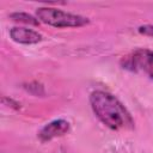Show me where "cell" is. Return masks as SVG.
<instances>
[{
	"label": "cell",
	"mask_w": 153,
	"mask_h": 153,
	"mask_svg": "<svg viewBox=\"0 0 153 153\" xmlns=\"http://www.w3.org/2000/svg\"><path fill=\"white\" fill-rule=\"evenodd\" d=\"M69 122L66 120H54L49 123H47L39 131H38V139L42 142H47L50 141L55 137H60L63 136L65 134H67L69 131Z\"/></svg>",
	"instance_id": "4"
},
{
	"label": "cell",
	"mask_w": 153,
	"mask_h": 153,
	"mask_svg": "<svg viewBox=\"0 0 153 153\" xmlns=\"http://www.w3.org/2000/svg\"><path fill=\"white\" fill-rule=\"evenodd\" d=\"M137 31L141 33V35H145V36H149V37H153V25H141L137 27Z\"/></svg>",
	"instance_id": "7"
},
{
	"label": "cell",
	"mask_w": 153,
	"mask_h": 153,
	"mask_svg": "<svg viewBox=\"0 0 153 153\" xmlns=\"http://www.w3.org/2000/svg\"><path fill=\"white\" fill-rule=\"evenodd\" d=\"M36 18L47 25L54 27H79L90 23L88 18L65 12L54 7H39L36 11Z\"/></svg>",
	"instance_id": "2"
},
{
	"label": "cell",
	"mask_w": 153,
	"mask_h": 153,
	"mask_svg": "<svg viewBox=\"0 0 153 153\" xmlns=\"http://www.w3.org/2000/svg\"><path fill=\"white\" fill-rule=\"evenodd\" d=\"M90 104L96 117L111 130H128L134 127V120L126 106L111 93L93 91Z\"/></svg>",
	"instance_id": "1"
},
{
	"label": "cell",
	"mask_w": 153,
	"mask_h": 153,
	"mask_svg": "<svg viewBox=\"0 0 153 153\" xmlns=\"http://www.w3.org/2000/svg\"><path fill=\"white\" fill-rule=\"evenodd\" d=\"M10 18L14 22H19V23H23V24H29V25H35V26H37L39 24L38 19L36 17H33L31 14H27V13H24V12L11 13Z\"/></svg>",
	"instance_id": "6"
},
{
	"label": "cell",
	"mask_w": 153,
	"mask_h": 153,
	"mask_svg": "<svg viewBox=\"0 0 153 153\" xmlns=\"http://www.w3.org/2000/svg\"><path fill=\"white\" fill-rule=\"evenodd\" d=\"M10 36L11 38L20 44H36L42 41V35L38 33L37 31L29 29V27H20V26H14L10 30Z\"/></svg>",
	"instance_id": "5"
},
{
	"label": "cell",
	"mask_w": 153,
	"mask_h": 153,
	"mask_svg": "<svg viewBox=\"0 0 153 153\" xmlns=\"http://www.w3.org/2000/svg\"><path fill=\"white\" fill-rule=\"evenodd\" d=\"M121 66L130 72L141 73L153 79V51L145 48H139L121 60Z\"/></svg>",
	"instance_id": "3"
}]
</instances>
